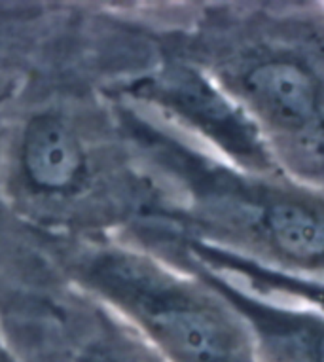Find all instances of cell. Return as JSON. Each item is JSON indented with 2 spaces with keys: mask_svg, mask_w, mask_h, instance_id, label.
Returning a JSON list of instances; mask_svg holds the SVG:
<instances>
[{
  "mask_svg": "<svg viewBox=\"0 0 324 362\" xmlns=\"http://www.w3.org/2000/svg\"><path fill=\"white\" fill-rule=\"evenodd\" d=\"M173 48L250 116L284 175L324 190V2L205 4Z\"/></svg>",
  "mask_w": 324,
  "mask_h": 362,
  "instance_id": "6da1fadb",
  "label": "cell"
},
{
  "mask_svg": "<svg viewBox=\"0 0 324 362\" xmlns=\"http://www.w3.org/2000/svg\"><path fill=\"white\" fill-rule=\"evenodd\" d=\"M129 116L166 182L173 230L281 274L324 281V190L284 173L237 169L158 119Z\"/></svg>",
  "mask_w": 324,
  "mask_h": 362,
  "instance_id": "7a4b0ae2",
  "label": "cell"
},
{
  "mask_svg": "<svg viewBox=\"0 0 324 362\" xmlns=\"http://www.w3.org/2000/svg\"><path fill=\"white\" fill-rule=\"evenodd\" d=\"M72 275L166 362H260L239 309L194 269L156 250L97 247L80 255Z\"/></svg>",
  "mask_w": 324,
  "mask_h": 362,
  "instance_id": "3957f363",
  "label": "cell"
},
{
  "mask_svg": "<svg viewBox=\"0 0 324 362\" xmlns=\"http://www.w3.org/2000/svg\"><path fill=\"white\" fill-rule=\"evenodd\" d=\"M161 124L243 171L283 173L245 110L199 65L175 48L120 88Z\"/></svg>",
  "mask_w": 324,
  "mask_h": 362,
  "instance_id": "277c9868",
  "label": "cell"
},
{
  "mask_svg": "<svg viewBox=\"0 0 324 362\" xmlns=\"http://www.w3.org/2000/svg\"><path fill=\"white\" fill-rule=\"evenodd\" d=\"M10 190L35 218L63 224L100 194L103 161L71 114L47 108L19 127L10 156Z\"/></svg>",
  "mask_w": 324,
  "mask_h": 362,
  "instance_id": "5b68a950",
  "label": "cell"
},
{
  "mask_svg": "<svg viewBox=\"0 0 324 362\" xmlns=\"http://www.w3.org/2000/svg\"><path fill=\"white\" fill-rule=\"evenodd\" d=\"M167 258L194 269L239 309L253 330L260 362H324V309L260 296L195 262Z\"/></svg>",
  "mask_w": 324,
  "mask_h": 362,
  "instance_id": "8992f818",
  "label": "cell"
},
{
  "mask_svg": "<svg viewBox=\"0 0 324 362\" xmlns=\"http://www.w3.org/2000/svg\"><path fill=\"white\" fill-rule=\"evenodd\" d=\"M171 252L209 267L214 274L224 275L260 296L279 298L287 302L306 303L311 308L324 309V281L301 279L294 275L281 274L277 269L260 266L256 262L233 255L230 250L219 249L186 233H177L173 238Z\"/></svg>",
  "mask_w": 324,
  "mask_h": 362,
  "instance_id": "52a82bcc",
  "label": "cell"
},
{
  "mask_svg": "<svg viewBox=\"0 0 324 362\" xmlns=\"http://www.w3.org/2000/svg\"><path fill=\"white\" fill-rule=\"evenodd\" d=\"M66 362H166L139 334L100 308L99 322L80 344L74 345Z\"/></svg>",
  "mask_w": 324,
  "mask_h": 362,
  "instance_id": "ba28073f",
  "label": "cell"
},
{
  "mask_svg": "<svg viewBox=\"0 0 324 362\" xmlns=\"http://www.w3.org/2000/svg\"><path fill=\"white\" fill-rule=\"evenodd\" d=\"M0 362H16V361H13V358H10L6 353H2V351H0Z\"/></svg>",
  "mask_w": 324,
  "mask_h": 362,
  "instance_id": "9c48e42d",
  "label": "cell"
}]
</instances>
